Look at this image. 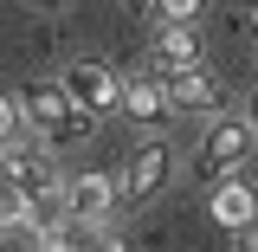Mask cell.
I'll list each match as a JSON object with an SVG mask.
<instances>
[{"mask_svg":"<svg viewBox=\"0 0 258 252\" xmlns=\"http://www.w3.org/2000/svg\"><path fill=\"white\" fill-rule=\"evenodd\" d=\"M258 156V129H252V117H213V129L200 136V149H194V181H226V175H239L245 162Z\"/></svg>","mask_w":258,"mask_h":252,"instance_id":"cell-3","label":"cell"},{"mask_svg":"<svg viewBox=\"0 0 258 252\" xmlns=\"http://www.w3.org/2000/svg\"><path fill=\"white\" fill-rule=\"evenodd\" d=\"M168 97H174V117H220L226 110V78L213 71V65L168 71Z\"/></svg>","mask_w":258,"mask_h":252,"instance_id":"cell-5","label":"cell"},{"mask_svg":"<svg viewBox=\"0 0 258 252\" xmlns=\"http://www.w3.org/2000/svg\"><path fill=\"white\" fill-rule=\"evenodd\" d=\"M0 252H45V226L32 220H0Z\"/></svg>","mask_w":258,"mask_h":252,"instance_id":"cell-10","label":"cell"},{"mask_svg":"<svg viewBox=\"0 0 258 252\" xmlns=\"http://www.w3.org/2000/svg\"><path fill=\"white\" fill-rule=\"evenodd\" d=\"M26 7H64V0H26Z\"/></svg>","mask_w":258,"mask_h":252,"instance_id":"cell-18","label":"cell"},{"mask_svg":"<svg viewBox=\"0 0 258 252\" xmlns=\"http://www.w3.org/2000/svg\"><path fill=\"white\" fill-rule=\"evenodd\" d=\"M239 252H258V220L245 226V233H239Z\"/></svg>","mask_w":258,"mask_h":252,"instance_id":"cell-16","label":"cell"},{"mask_svg":"<svg viewBox=\"0 0 258 252\" xmlns=\"http://www.w3.org/2000/svg\"><path fill=\"white\" fill-rule=\"evenodd\" d=\"M116 207H123V200H116V175H78V181H64V214H71V220L103 226Z\"/></svg>","mask_w":258,"mask_h":252,"instance_id":"cell-7","label":"cell"},{"mask_svg":"<svg viewBox=\"0 0 258 252\" xmlns=\"http://www.w3.org/2000/svg\"><path fill=\"white\" fill-rule=\"evenodd\" d=\"M20 104V123L45 142V149H78L84 136H91V110H78L71 91H64V78H45V84H26V91L13 97Z\"/></svg>","mask_w":258,"mask_h":252,"instance_id":"cell-1","label":"cell"},{"mask_svg":"<svg viewBox=\"0 0 258 252\" xmlns=\"http://www.w3.org/2000/svg\"><path fill=\"white\" fill-rule=\"evenodd\" d=\"M207 214H213L226 233H245V226L258 220V188L245 181V175H226V181H213V200H207Z\"/></svg>","mask_w":258,"mask_h":252,"instance_id":"cell-8","label":"cell"},{"mask_svg":"<svg viewBox=\"0 0 258 252\" xmlns=\"http://www.w3.org/2000/svg\"><path fill=\"white\" fill-rule=\"evenodd\" d=\"M116 110H123L129 123L136 129H168L174 123V97H168V78H129L123 84V104H116Z\"/></svg>","mask_w":258,"mask_h":252,"instance_id":"cell-6","label":"cell"},{"mask_svg":"<svg viewBox=\"0 0 258 252\" xmlns=\"http://www.w3.org/2000/svg\"><path fill=\"white\" fill-rule=\"evenodd\" d=\"M0 220H32V194L0 168Z\"/></svg>","mask_w":258,"mask_h":252,"instance_id":"cell-12","label":"cell"},{"mask_svg":"<svg viewBox=\"0 0 258 252\" xmlns=\"http://www.w3.org/2000/svg\"><path fill=\"white\" fill-rule=\"evenodd\" d=\"M168 181H174V142H168L161 129H149V136L129 149V162L116 168V200L136 214V207L161 200V194H168Z\"/></svg>","mask_w":258,"mask_h":252,"instance_id":"cell-2","label":"cell"},{"mask_svg":"<svg viewBox=\"0 0 258 252\" xmlns=\"http://www.w3.org/2000/svg\"><path fill=\"white\" fill-rule=\"evenodd\" d=\"M149 13H155V26H200L207 0H155Z\"/></svg>","mask_w":258,"mask_h":252,"instance_id":"cell-11","label":"cell"},{"mask_svg":"<svg viewBox=\"0 0 258 252\" xmlns=\"http://www.w3.org/2000/svg\"><path fill=\"white\" fill-rule=\"evenodd\" d=\"M13 136H20V104H13V97H0V149H7Z\"/></svg>","mask_w":258,"mask_h":252,"instance_id":"cell-13","label":"cell"},{"mask_svg":"<svg viewBox=\"0 0 258 252\" xmlns=\"http://www.w3.org/2000/svg\"><path fill=\"white\" fill-rule=\"evenodd\" d=\"M123 7H129V13H149V7H155V0H123Z\"/></svg>","mask_w":258,"mask_h":252,"instance_id":"cell-17","label":"cell"},{"mask_svg":"<svg viewBox=\"0 0 258 252\" xmlns=\"http://www.w3.org/2000/svg\"><path fill=\"white\" fill-rule=\"evenodd\" d=\"M194 65H207V45H200V32L194 26H161L155 32V71H194Z\"/></svg>","mask_w":258,"mask_h":252,"instance_id":"cell-9","label":"cell"},{"mask_svg":"<svg viewBox=\"0 0 258 252\" xmlns=\"http://www.w3.org/2000/svg\"><path fill=\"white\" fill-rule=\"evenodd\" d=\"M91 252H129V239H123V233H110V226H97V239H91Z\"/></svg>","mask_w":258,"mask_h":252,"instance_id":"cell-14","label":"cell"},{"mask_svg":"<svg viewBox=\"0 0 258 252\" xmlns=\"http://www.w3.org/2000/svg\"><path fill=\"white\" fill-rule=\"evenodd\" d=\"M64 91H71L78 110H91V117H116L123 78H116V65H103V59H78V65H64Z\"/></svg>","mask_w":258,"mask_h":252,"instance_id":"cell-4","label":"cell"},{"mask_svg":"<svg viewBox=\"0 0 258 252\" xmlns=\"http://www.w3.org/2000/svg\"><path fill=\"white\" fill-rule=\"evenodd\" d=\"M45 252H58V246H45Z\"/></svg>","mask_w":258,"mask_h":252,"instance_id":"cell-19","label":"cell"},{"mask_svg":"<svg viewBox=\"0 0 258 252\" xmlns=\"http://www.w3.org/2000/svg\"><path fill=\"white\" fill-rule=\"evenodd\" d=\"M239 26H245V32H252V39H258V0H252V7H245V13H239Z\"/></svg>","mask_w":258,"mask_h":252,"instance_id":"cell-15","label":"cell"}]
</instances>
